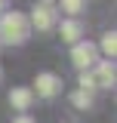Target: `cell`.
Instances as JSON below:
<instances>
[{
	"label": "cell",
	"instance_id": "obj_1",
	"mask_svg": "<svg viewBox=\"0 0 117 123\" xmlns=\"http://www.w3.org/2000/svg\"><path fill=\"white\" fill-rule=\"evenodd\" d=\"M31 37V25H28V15H22V12H3L0 15V40L3 43H9V46H19V43H25Z\"/></svg>",
	"mask_w": 117,
	"mask_h": 123
},
{
	"label": "cell",
	"instance_id": "obj_2",
	"mask_svg": "<svg viewBox=\"0 0 117 123\" xmlns=\"http://www.w3.org/2000/svg\"><path fill=\"white\" fill-rule=\"evenodd\" d=\"M31 92H37L40 98H52V95H58V92H62V77L43 71V74L34 77V89H31Z\"/></svg>",
	"mask_w": 117,
	"mask_h": 123
},
{
	"label": "cell",
	"instance_id": "obj_3",
	"mask_svg": "<svg viewBox=\"0 0 117 123\" xmlns=\"http://www.w3.org/2000/svg\"><path fill=\"white\" fill-rule=\"evenodd\" d=\"M71 62L80 68V71H86V68H92V65L99 62V49H96L92 43H86V40H83V43H74V49H71Z\"/></svg>",
	"mask_w": 117,
	"mask_h": 123
},
{
	"label": "cell",
	"instance_id": "obj_4",
	"mask_svg": "<svg viewBox=\"0 0 117 123\" xmlns=\"http://www.w3.org/2000/svg\"><path fill=\"white\" fill-rule=\"evenodd\" d=\"M28 25H34L37 31H52V28H56V9H52V6H43V3H37V6L31 9Z\"/></svg>",
	"mask_w": 117,
	"mask_h": 123
},
{
	"label": "cell",
	"instance_id": "obj_5",
	"mask_svg": "<svg viewBox=\"0 0 117 123\" xmlns=\"http://www.w3.org/2000/svg\"><path fill=\"white\" fill-rule=\"evenodd\" d=\"M92 80H96V86L111 89V86H114V80H117L114 65H111V62H96V74H92Z\"/></svg>",
	"mask_w": 117,
	"mask_h": 123
},
{
	"label": "cell",
	"instance_id": "obj_6",
	"mask_svg": "<svg viewBox=\"0 0 117 123\" xmlns=\"http://www.w3.org/2000/svg\"><path fill=\"white\" fill-rule=\"evenodd\" d=\"M58 34H62V40H65V43H80L83 25H80L77 18H65V22L58 25Z\"/></svg>",
	"mask_w": 117,
	"mask_h": 123
},
{
	"label": "cell",
	"instance_id": "obj_7",
	"mask_svg": "<svg viewBox=\"0 0 117 123\" xmlns=\"http://www.w3.org/2000/svg\"><path fill=\"white\" fill-rule=\"evenodd\" d=\"M31 102H34V92H31L28 86H15V89L9 92V105H13L15 111H28Z\"/></svg>",
	"mask_w": 117,
	"mask_h": 123
},
{
	"label": "cell",
	"instance_id": "obj_8",
	"mask_svg": "<svg viewBox=\"0 0 117 123\" xmlns=\"http://www.w3.org/2000/svg\"><path fill=\"white\" fill-rule=\"evenodd\" d=\"M58 6H62V12H68L71 18H77V12H83L86 0H58Z\"/></svg>",
	"mask_w": 117,
	"mask_h": 123
},
{
	"label": "cell",
	"instance_id": "obj_9",
	"mask_svg": "<svg viewBox=\"0 0 117 123\" xmlns=\"http://www.w3.org/2000/svg\"><path fill=\"white\" fill-rule=\"evenodd\" d=\"M102 52L108 55V59L117 55V34H114V31H108V34L102 37Z\"/></svg>",
	"mask_w": 117,
	"mask_h": 123
},
{
	"label": "cell",
	"instance_id": "obj_10",
	"mask_svg": "<svg viewBox=\"0 0 117 123\" xmlns=\"http://www.w3.org/2000/svg\"><path fill=\"white\" fill-rule=\"evenodd\" d=\"M71 102H74V108L86 111V108H92V95H89V92H83V89H77V92L71 95Z\"/></svg>",
	"mask_w": 117,
	"mask_h": 123
},
{
	"label": "cell",
	"instance_id": "obj_11",
	"mask_svg": "<svg viewBox=\"0 0 117 123\" xmlns=\"http://www.w3.org/2000/svg\"><path fill=\"white\" fill-rule=\"evenodd\" d=\"M80 89H83V92H89V95H92V89H99V86H96V80H92V74L80 71Z\"/></svg>",
	"mask_w": 117,
	"mask_h": 123
},
{
	"label": "cell",
	"instance_id": "obj_12",
	"mask_svg": "<svg viewBox=\"0 0 117 123\" xmlns=\"http://www.w3.org/2000/svg\"><path fill=\"white\" fill-rule=\"evenodd\" d=\"M13 123H34V120H31L28 114H19V117H15V120H13Z\"/></svg>",
	"mask_w": 117,
	"mask_h": 123
},
{
	"label": "cell",
	"instance_id": "obj_13",
	"mask_svg": "<svg viewBox=\"0 0 117 123\" xmlns=\"http://www.w3.org/2000/svg\"><path fill=\"white\" fill-rule=\"evenodd\" d=\"M6 3H9V0H0V15L6 12Z\"/></svg>",
	"mask_w": 117,
	"mask_h": 123
},
{
	"label": "cell",
	"instance_id": "obj_14",
	"mask_svg": "<svg viewBox=\"0 0 117 123\" xmlns=\"http://www.w3.org/2000/svg\"><path fill=\"white\" fill-rule=\"evenodd\" d=\"M40 3H43V6H49V3H52V0H40Z\"/></svg>",
	"mask_w": 117,
	"mask_h": 123
},
{
	"label": "cell",
	"instance_id": "obj_15",
	"mask_svg": "<svg viewBox=\"0 0 117 123\" xmlns=\"http://www.w3.org/2000/svg\"><path fill=\"white\" fill-rule=\"evenodd\" d=\"M0 77H3V71H0Z\"/></svg>",
	"mask_w": 117,
	"mask_h": 123
}]
</instances>
